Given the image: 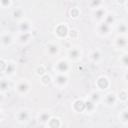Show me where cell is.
Masks as SVG:
<instances>
[{"instance_id":"obj_1","label":"cell","mask_w":128,"mask_h":128,"mask_svg":"<svg viewBox=\"0 0 128 128\" xmlns=\"http://www.w3.org/2000/svg\"><path fill=\"white\" fill-rule=\"evenodd\" d=\"M32 85L31 82L27 78H20L18 79L14 84V90L15 93L20 97L27 96L31 91Z\"/></svg>"},{"instance_id":"obj_34","label":"cell","mask_w":128,"mask_h":128,"mask_svg":"<svg viewBox=\"0 0 128 128\" xmlns=\"http://www.w3.org/2000/svg\"><path fill=\"white\" fill-rule=\"evenodd\" d=\"M79 37H80V34H79V31L77 29H70L68 38H70V39H78Z\"/></svg>"},{"instance_id":"obj_26","label":"cell","mask_w":128,"mask_h":128,"mask_svg":"<svg viewBox=\"0 0 128 128\" xmlns=\"http://www.w3.org/2000/svg\"><path fill=\"white\" fill-rule=\"evenodd\" d=\"M61 126H62L61 119L59 117H55V116H52L46 125V127H48V128H59Z\"/></svg>"},{"instance_id":"obj_39","label":"cell","mask_w":128,"mask_h":128,"mask_svg":"<svg viewBox=\"0 0 128 128\" xmlns=\"http://www.w3.org/2000/svg\"><path fill=\"white\" fill-rule=\"evenodd\" d=\"M124 7H125V9H126V10H127V12H128V0H127V2H126V4H125V6H124Z\"/></svg>"},{"instance_id":"obj_22","label":"cell","mask_w":128,"mask_h":128,"mask_svg":"<svg viewBox=\"0 0 128 128\" xmlns=\"http://www.w3.org/2000/svg\"><path fill=\"white\" fill-rule=\"evenodd\" d=\"M100 92L101 91H99V90H94V91H91L89 93V95H88V98L92 102H94L96 105L102 103V100H103V96H102V94Z\"/></svg>"},{"instance_id":"obj_2","label":"cell","mask_w":128,"mask_h":128,"mask_svg":"<svg viewBox=\"0 0 128 128\" xmlns=\"http://www.w3.org/2000/svg\"><path fill=\"white\" fill-rule=\"evenodd\" d=\"M83 56V50L81 46L78 45H73L68 48L67 53H66V58L71 62V63H76L81 60Z\"/></svg>"},{"instance_id":"obj_4","label":"cell","mask_w":128,"mask_h":128,"mask_svg":"<svg viewBox=\"0 0 128 128\" xmlns=\"http://www.w3.org/2000/svg\"><path fill=\"white\" fill-rule=\"evenodd\" d=\"M32 118V111L29 108H21L15 113V120L20 125L27 124Z\"/></svg>"},{"instance_id":"obj_29","label":"cell","mask_w":128,"mask_h":128,"mask_svg":"<svg viewBox=\"0 0 128 128\" xmlns=\"http://www.w3.org/2000/svg\"><path fill=\"white\" fill-rule=\"evenodd\" d=\"M106 23H108L109 25H111V26H115V24H116V22H117V18H116V16H115V14L114 13H112V12H108V14H107V16H106V18H105V20H104Z\"/></svg>"},{"instance_id":"obj_28","label":"cell","mask_w":128,"mask_h":128,"mask_svg":"<svg viewBox=\"0 0 128 128\" xmlns=\"http://www.w3.org/2000/svg\"><path fill=\"white\" fill-rule=\"evenodd\" d=\"M40 83L42 86H48L51 83H53V76H51L50 74L46 73L43 76L40 77Z\"/></svg>"},{"instance_id":"obj_38","label":"cell","mask_w":128,"mask_h":128,"mask_svg":"<svg viewBox=\"0 0 128 128\" xmlns=\"http://www.w3.org/2000/svg\"><path fill=\"white\" fill-rule=\"evenodd\" d=\"M123 79H124V81L128 84V69H127L126 72L124 73V75H123Z\"/></svg>"},{"instance_id":"obj_9","label":"cell","mask_w":128,"mask_h":128,"mask_svg":"<svg viewBox=\"0 0 128 128\" xmlns=\"http://www.w3.org/2000/svg\"><path fill=\"white\" fill-rule=\"evenodd\" d=\"M95 86H96V89L103 92V91H107L110 86H111V81L109 79L108 76L106 75H100L96 81H95Z\"/></svg>"},{"instance_id":"obj_21","label":"cell","mask_w":128,"mask_h":128,"mask_svg":"<svg viewBox=\"0 0 128 128\" xmlns=\"http://www.w3.org/2000/svg\"><path fill=\"white\" fill-rule=\"evenodd\" d=\"M115 30L118 32V34L128 35V22L125 20L117 21L115 24Z\"/></svg>"},{"instance_id":"obj_14","label":"cell","mask_w":128,"mask_h":128,"mask_svg":"<svg viewBox=\"0 0 128 128\" xmlns=\"http://www.w3.org/2000/svg\"><path fill=\"white\" fill-rule=\"evenodd\" d=\"M118 102V97H117V93L115 92H107L104 96H103V100L102 103L106 106V107H114Z\"/></svg>"},{"instance_id":"obj_11","label":"cell","mask_w":128,"mask_h":128,"mask_svg":"<svg viewBox=\"0 0 128 128\" xmlns=\"http://www.w3.org/2000/svg\"><path fill=\"white\" fill-rule=\"evenodd\" d=\"M60 45L54 41H50L48 43H46L45 45V53L47 56L53 58V57H56L60 54Z\"/></svg>"},{"instance_id":"obj_31","label":"cell","mask_w":128,"mask_h":128,"mask_svg":"<svg viewBox=\"0 0 128 128\" xmlns=\"http://www.w3.org/2000/svg\"><path fill=\"white\" fill-rule=\"evenodd\" d=\"M80 14H81V10H80L79 7H76L75 6V7H72L69 10V17L71 19H77V18H79Z\"/></svg>"},{"instance_id":"obj_13","label":"cell","mask_w":128,"mask_h":128,"mask_svg":"<svg viewBox=\"0 0 128 128\" xmlns=\"http://www.w3.org/2000/svg\"><path fill=\"white\" fill-rule=\"evenodd\" d=\"M113 46L117 50H124L128 47V35L118 34L113 41Z\"/></svg>"},{"instance_id":"obj_3","label":"cell","mask_w":128,"mask_h":128,"mask_svg":"<svg viewBox=\"0 0 128 128\" xmlns=\"http://www.w3.org/2000/svg\"><path fill=\"white\" fill-rule=\"evenodd\" d=\"M72 65L71 62L67 58H61L57 60L53 65V71L54 73H65L68 74L71 71Z\"/></svg>"},{"instance_id":"obj_23","label":"cell","mask_w":128,"mask_h":128,"mask_svg":"<svg viewBox=\"0 0 128 128\" xmlns=\"http://www.w3.org/2000/svg\"><path fill=\"white\" fill-rule=\"evenodd\" d=\"M11 16H12V19L13 20L20 21V20H22V19L25 18V11H24L23 8L17 7L15 9H13V11L11 13Z\"/></svg>"},{"instance_id":"obj_6","label":"cell","mask_w":128,"mask_h":128,"mask_svg":"<svg viewBox=\"0 0 128 128\" xmlns=\"http://www.w3.org/2000/svg\"><path fill=\"white\" fill-rule=\"evenodd\" d=\"M112 30H113V26L109 25V24L106 23L105 21L100 22V23H97V24H96V27H95V32H96V34H97L99 37H102V38L108 37V36L112 33Z\"/></svg>"},{"instance_id":"obj_18","label":"cell","mask_w":128,"mask_h":128,"mask_svg":"<svg viewBox=\"0 0 128 128\" xmlns=\"http://www.w3.org/2000/svg\"><path fill=\"white\" fill-rule=\"evenodd\" d=\"M85 106L86 104L84 98H77L71 104V108L75 113H85Z\"/></svg>"},{"instance_id":"obj_8","label":"cell","mask_w":128,"mask_h":128,"mask_svg":"<svg viewBox=\"0 0 128 128\" xmlns=\"http://www.w3.org/2000/svg\"><path fill=\"white\" fill-rule=\"evenodd\" d=\"M14 42H16V40H15V36L12 33H10L9 31H2L1 32L0 43H1V47L3 49L12 46L14 44Z\"/></svg>"},{"instance_id":"obj_35","label":"cell","mask_w":128,"mask_h":128,"mask_svg":"<svg viewBox=\"0 0 128 128\" xmlns=\"http://www.w3.org/2000/svg\"><path fill=\"white\" fill-rule=\"evenodd\" d=\"M0 6L2 9H7L12 6V0H0Z\"/></svg>"},{"instance_id":"obj_40","label":"cell","mask_w":128,"mask_h":128,"mask_svg":"<svg viewBox=\"0 0 128 128\" xmlns=\"http://www.w3.org/2000/svg\"><path fill=\"white\" fill-rule=\"evenodd\" d=\"M126 89H127V93H128V88H126Z\"/></svg>"},{"instance_id":"obj_15","label":"cell","mask_w":128,"mask_h":128,"mask_svg":"<svg viewBox=\"0 0 128 128\" xmlns=\"http://www.w3.org/2000/svg\"><path fill=\"white\" fill-rule=\"evenodd\" d=\"M52 112L47 110V109H43L41 111L38 112L37 114V122L39 125L43 126V127H46L48 121L50 120V118L52 117Z\"/></svg>"},{"instance_id":"obj_16","label":"cell","mask_w":128,"mask_h":128,"mask_svg":"<svg viewBox=\"0 0 128 128\" xmlns=\"http://www.w3.org/2000/svg\"><path fill=\"white\" fill-rule=\"evenodd\" d=\"M102 58H103V53H102L101 49L94 48V49H92V50L89 51L88 59H89V61L91 63H93V64H99V63H101Z\"/></svg>"},{"instance_id":"obj_12","label":"cell","mask_w":128,"mask_h":128,"mask_svg":"<svg viewBox=\"0 0 128 128\" xmlns=\"http://www.w3.org/2000/svg\"><path fill=\"white\" fill-rule=\"evenodd\" d=\"M107 14H108V10H107V8H106L105 6H103V7H101V8L96 9V10H93V11H92V16H91V18H92V20L97 24V23L103 22V21L105 20L106 16H107Z\"/></svg>"},{"instance_id":"obj_32","label":"cell","mask_w":128,"mask_h":128,"mask_svg":"<svg viewBox=\"0 0 128 128\" xmlns=\"http://www.w3.org/2000/svg\"><path fill=\"white\" fill-rule=\"evenodd\" d=\"M117 97H118V101L120 102H126L128 101V93H127V89H122L117 93Z\"/></svg>"},{"instance_id":"obj_37","label":"cell","mask_w":128,"mask_h":128,"mask_svg":"<svg viewBox=\"0 0 128 128\" xmlns=\"http://www.w3.org/2000/svg\"><path fill=\"white\" fill-rule=\"evenodd\" d=\"M126 2H127V0H116V3L118 5H121V6H125Z\"/></svg>"},{"instance_id":"obj_17","label":"cell","mask_w":128,"mask_h":128,"mask_svg":"<svg viewBox=\"0 0 128 128\" xmlns=\"http://www.w3.org/2000/svg\"><path fill=\"white\" fill-rule=\"evenodd\" d=\"M33 24L28 18H24L17 23V32H32Z\"/></svg>"},{"instance_id":"obj_5","label":"cell","mask_w":128,"mask_h":128,"mask_svg":"<svg viewBox=\"0 0 128 128\" xmlns=\"http://www.w3.org/2000/svg\"><path fill=\"white\" fill-rule=\"evenodd\" d=\"M53 84L57 89H65L69 84V75L65 73H55L53 76Z\"/></svg>"},{"instance_id":"obj_25","label":"cell","mask_w":128,"mask_h":128,"mask_svg":"<svg viewBox=\"0 0 128 128\" xmlns=\"http://www.w3.org/2000/svg\"><path fill=\"white\" fill-rule=\"evenodd\" d=\"M85 104H86V106H85V113H87V114H93L96 111L97 105L94 102H92L88 97L85 98Z\"/></svg>"},{"instance_id":"obj_41","label":"cell","mask_w":128,"mask_h":128,"mask_svg":"<svg viewBox=\"0 0 128 128\" xmlns=\"http://www.w3.org/2000/svg\"><path fill=\"white\" fill-rule=\"evenodd\" d=\"M71 1H74V0H71Z\"/></svg>"},{"instance_id":"obj_27","label":"cell","mask_w":128,"mask_h":128,"mask_svg":"<svg viewBox=\"0 0 128 128\" xmlns=\"http://www.w3.org/2000/svg\"><path fill=\"white\" fill-rule=\"evenodd\" d=\"M118 118L123 125H128V108L122 109L118 115Z\"/></svg>"},{"instance_id":"obj_19","label":"cell","mask_w":128,"mask_h":128,"mask_svg":"<svg viewBox=\"0 0 128 128\" xmlns=\"http://www.w3.org/2000/svg\"><path fill=\"white\" fill-rule=\"evenodd\" d=\"M16 71H17V63L13 60H8L6 68H5V70L2 74L10 78V77H12L16 74Z\"/></svg>"},{"instance_id":"obj_30","label":"cell","mask_w":128,"mask_h":128,"mask_svg":"<svg viewBox=\"0 0 128 128\" xmlns=\"http://www.w3.org/2000/svg\"><path fill=\"white\" fill-rule=\"evenodd\" d=\"M119 63L120 65L125 68V69H128V51L124 52L120 57H119Z\"/></svg>"},{"instance_id":"obj_24","label":"cell","mask_w":128,"mask_h":128,"mask_svg":"<svg viewBox=\"0 0 128 128\" xmlns=\"http://www.w3.org/2000/svg\"><path fill=\"white\" fill-rule=\"evenodd\" d=\"M87 6L91 11L96 10L104 6V0H87Z\"/></svg>"},{"instance_id":"obj_20","label":"cell","mask_w":128,"mask_h":128,"mask_svg":"<svg viewBox=\"0 0 128 128\" xmlns=\"http://www.w3.org/2000/svg\"><path fill=\"white\" fill-rule=\"evenodd\" d=\"M10 89H11V81H10L9 77L3 75L1 77V80H0V92H1V94L7 93Z\"/></svg>"},{"instance_id":"obj_7","label":"cell","mask_w":128,"mask_h":128,"mask_svg":"<svg viewBox=\"0 0 128 128\" xmlns=\"http://www.w3.org/2000/svg\"><path fill=\"white\" fill-rule=\"evenodd\" d=\"M69 27L67 23H59L54 28V35L59 40H65L69 36Z\"/></svg>"},{"instance_id":"obj_10","label":"cell","mask_w":128,"mask_h":128,"mask_svg":"<svg viewBox=\"0 0 128 128\" xmlns=\"http://www.w3.org/2000/svg\"><path fill=\"white\" fill-rule=\"evenodd\" d=\"M33 38L34 37H33L32 32H17L15 35L16 42L21 46L28 45L33 40Z\"/></svg>"},{"instance_id":"obj_33","label":"cell","mask_w":128,"mask_h":128,"mask_svg":"<svg viewBox=\"0 0 128 128\" xmlns=\"http://www.w3.org/2000/svg\"><path fill=\"white\" fill-rule=\"evenodd\" d=\"M34 72H35V75H36V76H38L39 78H40L41 76H43L44 74H46V73H47L46 68H45V66H43V65H39V66H37V67L35 68Z\"/></svg>"},{"instance_id":"obj_36","label":"cell","mask_w":128,"mask_h":128,"mask_svg":"<svg viewBox=\"0 0 128 128\" xmlns=\"http://www.w3.org/2000/svg\"><path fill=\"white\" fill-rule=\"evenodd\" d=\"M7 62H8V60H6V59H4V58H1V59H0V70H1L2 73L4 72V70H5V68H6Z\"/></svg>"}]
</instances>
